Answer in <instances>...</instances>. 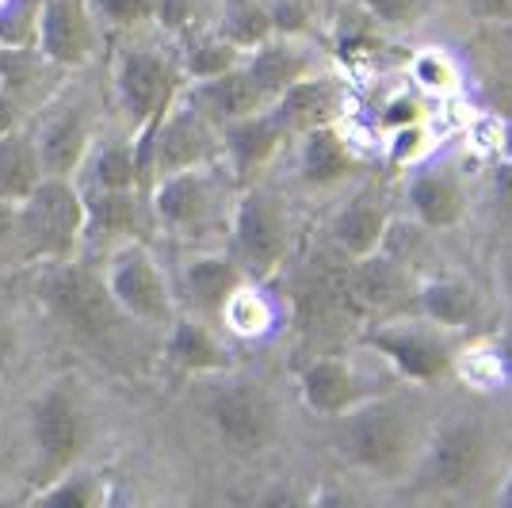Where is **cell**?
I'll return each instance as SVG.
<instances>
[{
	"label": "cell",
	"instance_id": "cell-2",
	"mask_svg": "<svg viewBox=\"0 0 512 508\" xmlns=\"http://www.w3.org/2000/svg\"><path fill=\"white\" fill-rule=\"evenodd\" d=\"M85 195L69 176H39L16 203V245L27 260H69L85 237Z\"/></svg>",
	"mask_w": 512,
	"mask_h": 508
},
{
	"label": "cell",
	"instance_id": "cell-10",
	"mask_svg": "<svg viewBox=\"0 0 512 508\" xmlns=\"http://www.w3.org/2000/svg\"><path fill=\"white\" fill-rule=\"evenodd\" d=\"M344 295L356 318H386L398 306H406L413 298V279H409L406 260H398L386 249H375L367 256H352L341 268Z\"/></svg>",
	"mask_w": 512,
	"mask_h": 508
},
{
	"label": "cell",
	"instance_id": "cell-14",
	"mask_svg": "<svg viewBox=\"0 0 512 508\" xmlns=\"http://www.w3.org/2000/svg\"><path fill=\"white\" fill-rule=\"evenodd\" d=\"M299 390H302V402L310 413H318V417H341L348 409H356L360 402L367 398H375L379 390H375V382L360 375V367L348 360H337V356H325V360H314L302 367V379H299Z\"/></svg>",
	"mask_w": 512,
	"mask_h": 508
},
{
	"label": "cell",
	"instance_id": "cell-42",
	"mask_svg": "<svg viewBox=\"0 0 512 508\" xmlns=\"http://www.w3.org/2000/svg\"><path fill=\"white\" fill-rule=\"evenodd\" d=\"M379 20H402L409 8H413V0H363Z\"/></svg>",
	"mask_w": 512,
	"mask_h": 508
},
{
	"label": "cell",
	"instance_id": "cell-17",
	"mask_svg": "<svg viewBox=\"0 0 512 508\" xmlns=\"http://www.w3.org/2000/svg\"><path fill=\"white\" fill-rule=\"evenodd\" d=\"M390 222L394 218H390V207H386V195L371 184V188L356 191L337 211L329 233H333V245L352 260V256H367L375 249H383Z\"/></svg>",
	"mask_w": 512,
	"mask_h": 508
},
{
	"label": "cell",
	"instance_id": "cell-21",
	"mask_svg": "<svg viewBox=\"0 0 512 508\" xmlns=\"http://www.w3.org/2000/svg\"><path fill=\"white\" fill-rule=\"evenodd\" d=\"M241 65L249 69V77L256 81V88L268 96V104H272L287 85H295L299 77L314 73V58H310L291 35H272L268 43L253 46V50L241 58Z\"/></svg>",
	"mask_w": 512,
	"mask_h": 508
},
{
	"label": "cell",
	"instance_id": "cell-19",
	"mask_svg": "<svg viewBox=\"0 0 512 508\" xmlns=\"http://www.w3.org/2000/svg\"><path fill=\"white\" fill-rule=\"evenodd\" d=\"M165 356L172 367L188 371V375H222L230 371V348L211 333V325L203 318H176L169 321V340H165Z\"/></svg>",
	"mask_w": 512,
	"mask_h": 508
},
{
	"label": "cell",
	"instance_id": "cell-44",
	"mask_svg": "<svg viewBox=\"0 0 512 508\" xmlns=\"http://www.w3.org/2000/svg\"><path fill=\"white\" fill-rule=\"evenodd\" d=\"M470 12H478V16H486V20H501V16H509L512 12V0H463Z\"/></svg>",
	"mask_w": 512,
	"mask_h": 508
},
{
	"label": "cell",
	"instance_id": "cell-47",
	"mask_svg": "<svg viewBox=\"0 0 512 508\" xmlns=\"http://www.w3.org/2000/svg\"><path fill=\"white\" fill-rule=\"evenodd\" d=\"M497 501H501V505H509V508H512V470H509V478H505V486L497 489Z\"/></svg>",
	"mask_w": 512,
	"mask_h": 508
},
{
	"label": "cell",
	"instance_id": "cell-18",
	"mask_svg": "<svg viewBox=\"0 0 512 508\" xmlns=\"http://www.w3.org/2000/svg\"><path fill=\"white\" fill-rule=\"evenodd\" d=\"M214 127L222 123H234L241 115H253L260 107H268V96L256 88V81L249 77L245 65H234L226 73H214V77H203V81H192V88L184 92Z\"/></svg>",
	"mask_w": 512,
	"mask_h": 508
},
{
	"label": "cell",
	"instance_id": "cell-13",
	"mask_svg": "<svg viewBox=\"0 0 512 508\" xmlns=\"http://www.w3.org/2000/svg\"><path fill=\"white\" fill-rule=\"evenodd\" d=\"M31 432H35L43 466L50 474H62L81 455L88 424L77 398L65 386H50L43 398L31 405Z\"/></svg>",
	"mask_w": 512,
	"mask_h": 508
},
{
	"label": "cell",
	"instance_id": "cell-8",
	"mask_svg": "<svg viewBox=\"0 0 512 508\" xmlns=\"http://www.w3.org/2000/svg\"><path fill=\"white\" fill-rule=\"evenodd\" d=\"M211 424L218 440L230 447L234 455L256 459L276 444L279 413L276 402L253 386V382H230L211 398Z\"/></svg>",
	"mask_w": 512,
	"mask_h": 508
},
{
	"label": "cell",
	"instance_id": "cell-33",
	"mask_svg": "<svg viewBox=\"0 0 512 508\" xmlns=\"http://www.w3.org/2000/svg\"><path fill=\"white\" fill-rule=\"evenodd\" d=\"M455 363H459L463 379L470 386H478V390H493V386H501V379H505V363H501L497 348H474V352L455 356Z\"/></svg>",
	"mask_w": 512,
	"mask_h": 508
},
{
	"label": "cell",
	"instance_id": "cell-24",
	"mask_svg": "<svg viewBox=\"0 0 512 508\" xmlns=\"http://www.w3.org/2000/svg\"><path fill=\"white\" fill-rule=\"evenodd\" d=\"M299 172L302 180L314 184V188H329V184H337L352 172V149L337 134V123H325V127L302 134Z\"/></svg>",
	"mask_w": 512,
	"mask_h": 508
},
{
	"label": "cell",
	"instance_id": "cell-34",
	"mask_svg": "<svg viewBox=\"0 0 512 508\" xmlns=\"http://www.w3.org/2000/svg\"><path fill=\"white\" fill-rule=\"evenodd\" d=\"M88 4L100 20L115 23V27H138V23L153 20V12H157V0H88Z\"/></svg>",
	"mask_w": 512,
	"mask_h": 508
},
{
	"label": "cell",
	"instance_id": "cell-7",
	"mask_svg": "<svg viewBox=\"0 0 512 508\" xmlns=\"http://www.w3.org/2000/svg\"><path fill=\"white\" fill-rule=\"evenodd\" d=\"M486 455H490V440H486L482 424L470 417H455L425 436L417 470L428 489L459 493L470 482H478V474L486 470Z\"/></svg>",
	"mask_w": 512,
	"mask_h": 508
},
{
	"label": "cell",
	"instance_id": "cell-20",
	"mask_svg": "<svg viewBox=\"0 0 512 508\" xmlns=\"http://www.w3.org/2000/svg\"><path fill=\"white\" fill-rule=\"evenodd\" d=\"M241 279L245 272L230 253H199L184 264V298L199 318H218Z\"/></svg>",
	"mask_w": 512,
	"mask_h": 508
},
{
	"label": "cell",
	"instance_id": "cell-4",
	"mask_svg": "<svg viewBox=\"0 0 512 508\" xmlns=\"http://www.w3.org/2000/svg\"><path fill=\"white\" fill-rule=\"evenodd\" d=\"M39 295L46 310L58 321H65L77 337L104 340L115 333V325L123 321L119 306L107 295L104 276H92L88 268L69 260H46V272L39 279Z\"/></svg>",
	"mask_w": 512,
	"mask_h": 508
},
{
	"label": "cell",
	"instance_id": "cell-6",
	"mask_svg": "<svg viewBox=\"0 0 512 508\" xmlns=\"http://www.w3.org/2000/svg\"><path fill=\"white\" fill-rule=\"evenodd\" d=\"M150 195L157 222L180 237L211 230L218 218L230 222V214H222V176L214 169V161L157 176L150 184Z\"/></svg>",
	"mask_w": 512,
	"mask_h": 508
},
{
	"label": "cell",
	"instance_id": "cell-25",
	"mask_svg": "<svg viewBox=\"0 0 512 508\" xmlns=\"http://www.w3.org/2000/svg\"><path fill=\"white\" fill-rule=\"evenodd\" d=\"M409 203H413L417 222L428 230H451L463 218V191L455 184V176L444 169L421 172L409 188Z\"/></svg>",
	"mask_w": 512,
	"mask_h": 508
},
{
	"label": "cell",
	"instance_id": "cell-43",
	"mask_svg": "<svg viewBox=\"0 0 512 508\" xmlns=\"http://www.w3.org/2000/svg\"><path fill=\"white\" fill-rule=\"evenodd\" d=\"M8 241H16V199L0 195V249Z\"/></svg>",
	"mask_w": 512,
	"mask_h": 508
},
{
	"label": "cell",
	"instance_id": "cell-5",
	"mask_svg": "<svg viewBox=\"0 0 512 508\" xmlns=\"http://www.w3.org/2000/svg\"><path fill=\"white\" fill-rule=\"evenodd\" d=\"M104 283L123 318L146 321V325H169L176 318V295L169 279L142 241H127L111 253Z\"/></svg>",
	"mask_w": 512,
	"mask_h": 508
},
{
	"label": "cell",
	"instance_id": "cell-11",
	"mask_svg": "<svg viewBox=\"0 0 512 508\" xmlns=\"http://www.w3.org/2000/svg\"><path fill=\"white\" fill-rule=\"evenodd\" d=\"M115 92H119L123 111L134 119V127H142L146 119L169 111V104L184 88H180L176 65H172L165 54H157V50H127V54L119 58Z\"/></svg>",
	"mask_w": 512,
	"mask_h": 508
},
{
	"label": "cell",
	"instance_id": "cell-39",
	"mask_svg": "<svg viewBox=\"0 0 512 508\" xmlns=\"http://www.w3.org/2000/svg\"><path fill=\"white\" fill-rule=\"evenodd\" d=\"M153 20H161L165 27H172V31H184L188 20H192V4H188V0H157Z\"/></svg>",
	"mask_w": 512,
	"mask_h": 508
},
{
	"label": "cell",
	"instance_id": "cell-27",
	"mask_svg": "<svg viewBox=\"0 0 512 508\" xmlns=\"http://www.w3.org/2000/svg\"><path fill=\"white\" fill-rule=\"evenodd\" d=\"M39 176H43V169H39L35 142L23 138L20 130L0 134V195L20 203L23 195L39 184Z\"/></svg>",
	"mask_w": 512,
	"mask_h": 508
},
{
	"label": "cell",
	"instance_id": "cell-46",
	"mask_svg": "<svg viewBox=\"0 0 512 508\" xmlns=\"http://www.w3.org/2000/svg\"><path fill=\"white\" fill-rule=\"evenodd\" d=\"M497 352H501V363H505V379L512 382V333L497 344Z\"/></svg>",
	"mask_w": 512,
	"mask_h": 508
},
{
	"label": "cell",
	"instance_id": "cell-3",
	"mask_svg": "<svg viewBox=\"0 0 512 508\" xmlns=\"http://www.w3.org/2000/svg\"><path fill=\"white\" fill-rule=\"evenodd\" d=\"M234 260L245 279H272L291 256V218L272 191L245 188L230 207Z\"/></svg>",
	"mask_w": 512,
	"mask_h": 508
},
{
	"label": "cell",
	"instance_id": "cell-22",
	"mask_svg": "<svg viewBox=\"0 0 512 508\" xmlns=\"http://www.w3.org/2000/svg\"><path fill=\"white\" fill-rule=\"evenodd\" d=\"M413 298H417V310H421V318L432 321V325H440V329H470L474 321H478V291L463 283V279H425V283H417L413 287Z\"/></svg>",
	"mask_w": 512,
	"mask_h": 508
},
{
	"label": "cell",
	"instance_id": "cell-29",
	"mask_svg": "<svg viewBox=\"0 0 512 508\" xmlns=\"http://www.w3.org/2000/svg\"><path fill=\"white\" fill-rule=\"evenodd\" d=\"M85 214H88L85 230L134 233V226H138V203H134V191L96 188L92 195H85Z\"/></svg>",
	"mask_w": 512,
	"mask_h": 508
},
{
	"label": "cell",
	"instance_id": "cell-12",
	"mask_svg": "<svg viewBox=\"0 0 512 508\" xmlns=\"http://www.w3.org/2000/svg\"><path fill=\"white\" fill-rule=\"evenodd\" d=\"M35 50L58 69H77L96 50V12L88 0H39Z\"/></svg>",
	"mask_w": 512,
	"mask_h": 508
},
{
	"label": "cell",
	"instance_id": "cell-41",
	"mask_svg": "<svg viewBox=\"0 0 512 508\" xmlns=\"http://www.w3.org/2000/svg\"><path fill=\"white\" fill-rule=\"evenodd\" d=\"M493 199L512 211V161H501L497 169H493Z\"/></svg>",
	"mask_w": 512,
	"mask_h": 508
},
{
	"label": "cell",
	"instance_id": "cell-36",
	"mask_svg": "<svg viewBox=\"0 0 512 508\" xmlns=\"http://www.w3.org/2000/svg\"><path fill=\"white\" fill-rule=\"evenodd\" d=\"M421 142H425V127L421 123H409V127L394 130V146H390V161L394 165H406L421 153Z\"/></svg>",
	"mask_w": 512,
	"mask_h": 508
},
{
	"label": "cell",
	"instance_id": "cell-9",
	"mask_svg": "<svg viewBox=\"0 0 512 508\" xmlns=\"http://www.w3.org/2000/svg\"><path fill=\"white\" fill-rule=\"evenodd\" d=\"M363 344L409 382H432L455 367L448 329H440L425 318L409 321V325H383V329L367 333Z\"/></svg>",
	"mask_w": 512,
	"mask_h": 508
},
{
	"label": "cell",
	"instance_id": "cell-48",
	"mask_svg": "<svg viewBox=\"0 0 512 508\" xmlns=\"http://www.w3.org/2000/svg\"><path fill=\"white\" fill-rule=\"evenodd\" d=\"M4 54H8V50H4V46H0V65H4Z\"/></svg>",
	"mask_w": 512,
	"mask_h": 508
},
{
	"label": "cell",
	"instance_id": "cell-15",
	"mask_svg": "<svg viewBox=\"0 0 512 508\" xmlns=\"http://www.w3.org/2000/svg\"><path fill=\"white\" fill-rule=\"evenodd\" d=\"M268 111L276 115V123L283 127V134H306L325 123H337L344 111V88L333 77H318L306 73L295 85H287L276 100L268 104Z\"/></svg>",
	"mask_w": 512,
	"mask_h": 508
},
{
	"label": "cell",
	"instance_id": "cell-37",
	"mask_svg": "<svg viewBox=\"0 0 512 508\" xmlns=\"http://www.w3.org/2000/svg\"><path fill=\"white\" fill-rule=\"evenodd\" d=\"M413 77H417L425 88H444L451 73H448V65H444L440 54H421V58L413 62Z\"/></svg>",
	"mask_w": 512,
	"mask_h": 508
},
{
	"label": "cell",
	"instance_id": "cell-23",
	"mask_svg": "<svg viewBox=\"0 0 512 508\" xmlns=\"http://www.w3.org/2000/svg\"><path fill=\"white\" fill-rule=\"evenodd\" d=\"M43 176H69L88 157V127L77 111H58L35 138Z\"/></svg>",
	"mask_w": 512,
	"mask_h": 508
},
{
	"label": "cell",
	"instance_id": "cell-31",
	"mask_svg": "<svg viewBox=\"0 0 512 508\" xmlns=\"http://www.w3.org/2000/svg\"><path fill=\"white\" fill-rule=\"evenodd\" d=\"M92 180L104 191H138V161H134V146L119 142V146H104L92 161Z\"/></svg>",
	"mask_w": 512,
	"mask_h": 508
},
{
	"label": "cell",
	"instance_id": "cell-45",
	"mask_svg": "<svg viewBox=\"0 0 512 508\" xmlns=\"http://www.w3.org/2000/svg\"><path fill=\"white\" fill-rule=\"evenodd\" d=\"M16 356V329L8 325V318H0V363Z\"/></svg>",
	"mask_w": 512,
	"mask_h": 508
},
{
	"label": "cell",
	"instance_id": "cell-28",
	"mask_svg": "<svg viewBox=\"0 0 512 508\" xmlns=\"http://www.w3.org/2000/svg\"><path fill=\"white\" fill-rule=\"evenodd\" d=\"M218 321L237 333V337H264L272 325H276V310L272 302L264 298V291L256 287V279H241L234 287V295L226 298Z\"/></svg>",
	"mask_w": 512,
	"mask_h": 508
},
{
	"label": "cell",
	"instance_id": "cell-30",
	"mask_svg": "<svg viewBox=\"0 0 512 508\" xmlns=\"http://www.w3.org/2000/svg\"><path fill=\"white\" fill-rule=\"evenodd\" d=\"M241 58H245V54L214 31V35L188 39V46H184V73H188L192 81H203V77H214V73H226V69L241 65Z\"/></svg>",
	"mask_w": 512,
	"mask_h": 508
},
{
	"label": "cell",
	"instance_id": "cell-32",
	"mask_svg": "<svg viewBox=\"0 0 512 508\" xmlns=\"http://www.w3.org/2000/svg\"><path fill=\"white\" fill-rule=\"evenodd\" d=\"M39 35V0H0V46L31 50Z\"/></svg>",
	"mask_w": 512,
	"mask_h": 508
},
{
	"label": "cell",
	"instance_id": "cell-38",
	"mask_svg": "<svg viewBox=\"0 0 512 508\" xmlns=\"http://www.w3.org/2000/svg\"><path fill=\"white\" fill-rule=\"evenodd\" d=\"M409 123H421V115H417V100L413 96H394L383 111V127H409Z\"/></svg>",
	"mask_w": 512,
	"mask_h": 508
},
{
	"label": "cell",
	"instance_id": "cell-35",
	"mask_svg": "<svg viewBox=\"0 0 512 508\" xmlns=\"http://www.w3.org/2000/svg\"><path fill=\"white\" fill-rule=\"evenodd\" d=\"M39 501L62 508H88L96 501V489H92V478H58L54 486L39 493Z\"/></svg>",
	"mask_w": 512,
	"mask_h": 508
},
{
	"label": "cell",
	"instance_id": "cell-40",
	"mask_svg": "<svg viewBox=\"0 0 512 508\" xmlns=\"http://www.w3.org/2000/svg\"><path fill=\"white\" fill-rule=\"evenodd\" d=\"M20 127V100H16V92L12 85L4 81V73H0V134H8V130Z\"/></svg>",
	"mask_w": 512,
	"mask_h": 508
},
{
	"label": "cell",
	"instance_id": "cell-26",
	"mask_svg": "<svg viewBox=\"0 0 512 508\" xmlns=\"http://www.w3.org/2000/svg\"><path fill=\"white\" fill-rule=\"evenodd\" d=\"M218 35L226 43H234L241 54H249L253 46L268 43L276 35L272 4L268 0H226L222 20H218Z\"/></svg>",
	"mask_w": 512,
	"mask_h": 508
},
{
	"label": "cell",
	"instance_id": "cell-1",
	"mask_svg": "<svg viewBox=\"0 0 512 508\" xmlns=\"http://www.w3.org/2000/svg\"><path fill=\"white\" fill-rule=\"evenodd\" d=\"M425 436L428 432L417 421V409L386 394H375L337 417V455L348 466L386 482L417 466Z\"/></svg>",
	"mask_w": 512,
	"mask_h": 508
},
{
	"label": "cell",
	"instance_id": "cell-16",
	"mask_svg": "<svg viewBox=\"0 0 512 508\" xmlns=\"http://www.w3.org/2000/svg\"><path fill=\"white\" fill-rule=\"evenodd\" d=\"M283 127L276 123V115L268 107H260L253 115H241L234 123L218 127V149L226 153V165L237 180L245 184L253 172H260L283 146Z\"/></svg>",
	"mask_w": 512,
	"mask_h": 508
}]
</instances>
